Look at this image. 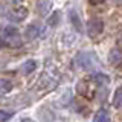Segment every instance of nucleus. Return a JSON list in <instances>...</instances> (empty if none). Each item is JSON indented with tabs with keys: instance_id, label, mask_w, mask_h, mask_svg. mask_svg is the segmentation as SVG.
<instances>
[{
	"instance_id": "1",
	"label": "nucleus",
	"mask_w": 122,
	"mask_h": 122,
	"mask_svg": "<svg viewBox=\"0 0 122 122\" xmlns=\"http://www.w3.org/2000/svg\"><path fill=\"white\" fill-rule=\"evenodd\" d=\"M96 63V56L92 52H81L75 56V66L81 70H90L95 67Z\"/></svg>"
},
{
	"instance_id": "2",
	"label": "nucleus",
	"mask_w": 122,
	"mask_h": 122,
	"mask_svg": "<svg viewBox=\"0 0 122 122\" xmlns=\"http://www.w3.org/2000/svg\"><path fill=\"white\" fill-rule=\"evenodd\" d=\"M3 35H5V40L8 46H18L21 44L20 40V32L15 26H5L3 28Z\"/></svg>"
},
{
	"instance_id": "3",
	"label": "nucleus",
	"mask_w": 122,
	"mask_h": 122,
	"mask_svg": "<svg viewBox=\"0 0 122 122\" xmlns=\"http://www.w3.org/2000/svg\"><path fill=\"white\" fill-rule=\"evenodd\" d=\"M102 30H104V21L101 18H93L87 25V34H89V37H98Z\"/></svg>"
},
{
	"instance_id": "4",
	"label": "nucleus",
	"mask_w": 122,
	"mask_h": 122,
	"mask_svg": "<svg viewBox=\"0 0 122 122\" xmlns=\"http://www.w3.org/2000/svg\"><path fill=\"white\" fill-rule=\"evenodd\" d=\"M6 15L14 21H21V20H25V18L28 17V9L23 8V6H17V8H14V9L8 11Z\"/></svg>"
},
{
	"instance_id": "5",
	"label": "nucleus",
	"mask_w": 122,
	"mask_h": 122,
	"mask_svg": "<svg viewBox=\"0 0 122 122\" xmlns=\"http://www.w3.org/2000/svg\"><path fill=\"white\" fill-rule=\"evenodd\" d=\"M69 20H70L72 26H73V29L76 30V32H82V30H84L81 17H79V14L76 12V9H70V11H69Z\"/></svg>"
},
{
	"instance_id": "6",
	"label": "nucleus",
	"mask_w": 122,
	"mask_h": 122,
	"mask_svg": "<svg viewBox=\"0 0 122 122\" xmlns=\"http://www.w3.org/2000/svg\"><path fill=\"white\" fill-rule=\"evenodd\" d=\"M108 63L116 66V64H121L122 63V51L117 47H114L110 51V55H108Z\"/></svg>"
},
{
	"instance_id": "7",
	"label": "nucleus",
	"mask_w": 122,
	"mask_h": 122,
	"mask_svg": "<svg viewBox=\"0 0 122 122\" xmlns=\"http://www.w3.org/2000/svg\"><path fill=\"white\" fill-rule=\"evenodd\" d=\"M38 35H40V26L37 25H29L25 30V38H28V40H35L38 38Z\"/></svg>"
},
{
	"instance_id": "8",
	"label": "nucleus",
	"mask_w": 122,
	"mask_h": 122,
	"mask_svg": "<svg viewBox=\"0 0 122 122\" xmlns=\"http://www.w3.org/2000/svg\"><path fill=\"white\" fill-rule=\"evenodd\" d=\"M37 69V61L35 60H26L25 63L21 64V72L23 75H30L34 70Z\"/></svg>"
},
{
	"instance_id": "9",
	"label": "nucleus",
	"mask_w": 122,
	"mask_h": 122,
	"mask_svg": "<svg viewBox=\"0 0 122 122\" xmlns=\"http://www.w3.org/2000/svg\"><path fill=\"white\" fill-rule=\"evenodd\" d=\"M95 122H110V114L107 108H99L96 116H95Z\"/></svg>"
},
{
	"instance_id": "10",
	"label": "nucleus",
	"mask_w": 122,
	"mask_h": 122,
	"mask_svg": "<svg viewBox=\"0 0 122 122\" xmlns=\"http://www.w3.org/2000/svg\"><path fill=\"white\" fill-rule=\"evenodd\" d=\"M113 105L116 108H122V87H117V90L113 95Z\"/></svg>"
},
{
	"instance_id": "11",
	"label": "nucleus",
	"mask_w": 122,
	"mask_h": 122,
	"mask_svg": "<svg viewBox=\"0 0 122 122\" xmlns=\"http://www.w3.org/2000/svg\"><path fill=\"white\" fill-rule=\"evenodd\" d=\"M60 18H61V12L60 11H56V12H53L51 17L47 18V26H51V28H53V26H56L60 23Z\"/></svg>"
},
{
	"instance_id": "12",
	"label": "nucleus",
	"mask_w": 122,
	"mask_h": 122,
	"mask_svg": "<svg viewBox=\"0 0 122 122\" xmlns=\"http://www.w3.org/2000/svg\"><path fill=\"white\" fill-rule=\"evenodd\" d=\"M49 9H51V2L49 0H40L38 2V11H40V14H47Z\"/></svg>"
},
{
	"instance_id": "13",
	"label": "nucleus",
	"mask_w": 122,
	"mask_h": 122,
	"mask_svg": "<svg viewBox=\"0 0 122 122\" xmlns=\"http://www.w3.org/2000/svg\"><path fill=\"white\" fill-rule=\"evenodd\" d=\"M12 90V82L8 79H0V93H8Z\"/></svg>"
},
{
	"instance_id": "14",
	"label": "nucleus",
	"mask_w": 122,
	"mask_h": 122,
	"mask_svg": "<svg viewBox=\"0 0 122 122\" xmlns=\"http://www.w3.org/2000/svg\"><path fill=\"white\" fill-rule=\"evenodd\" d=\"M14 116L12 112H5V110H0V122H6Z\"/></svg>"
},
{
	"instance_id": "15",
	"label": "nucleus",
	"mask_w": 122,
	"mask_h": 122,
	"mask_svg": "<svg viewBox=\"0 0 122 122\" xmlns=\"http://www.w3.org/2000/svg\"><path fill=\"white\" fill-rule=\"evenodd\" d=\"M5 46H8L6 40H5V38H2V37H0V49H2V47H5Z\"/></svg>"
},
{
	"instance_id": "16",
	"label": "nucleus",
	"mask_w": 122,
	"mask_h": 122,
	"mask_svg": "<svg viewBox=\"0 0 122 122\" xmlns=\"http://www.w3.org/2000/svg\"><path fill=\"white\" fill-rule=\"evenodd\" d=\"M101 2H104V0H90V3H101Z\"/></svg>"
},
{
	"instance_id": "17",
	"label": "nucleus",
	"mask_w": 122,
	"mask_h": 122,
	"mask_svg": "<svg viewBox=\"0 0 122 122\" xmlns=\"http://www.w3.org/2000/svg\"><path fill=\"white\" fill-rule=\"evenodd\" d=\"M21 122H34L32 119H28V117H25V119H21Z\"/></svg>"
},
{
	"instance_id": "18",
	"label": "nucleus",
	"mask_w": 122,
	"mask_h": 122,
	"mask_svg": "<svg viewBox=\"0 0 122 122\" xmlns=\"http://www.w3.org/2000/svg\"><path fill=\"white\" fill-rule=\"evenodd\" d=\"M12 3H20V2H23V0H11Z\"/></svg>"
},
{
	"instance_id": "19",
	"label": "nucleus",
	"mask_w": 122,
	"mask_h": 122,
	"mask_svg": "<svg viewBox=\"0 0 122 122\" xmlns=\"http://www.w3.org/2000/svg\"><path fill=\"white\" fill-rule=\"evenodd\" d=\"M113 2H122V0H113Z\"/></svg>"
}]
</instances>
